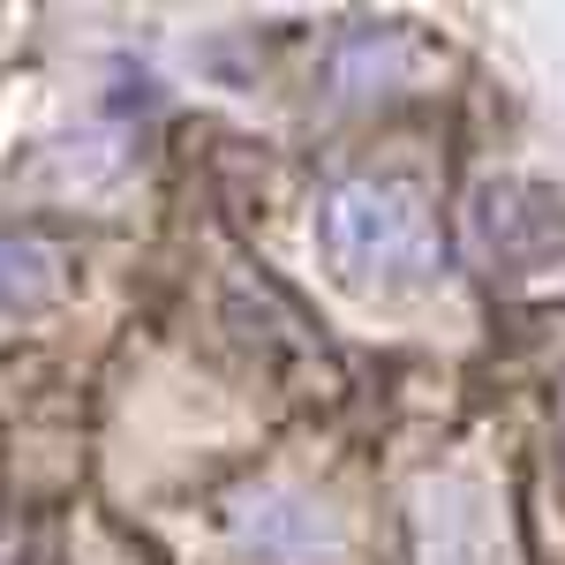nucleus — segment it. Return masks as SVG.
<instances>
[{
  "instance_id": "nucleus-2",
  "label": "nucleus",
  "mask_w": 565,
  "mask_h": 565,
  "mask_svg": "<svg viewBox=\"0 0 565 565\" xmlns=\"http://www.w3.org/2000/svg\"><path fill=\"white\" fill-rule=\"evenodd\" d=\"M218 527H226V543L242 558H257V565H340L348 558V521L324 498L295 490V482H257V490L226 498Z\"/></svg>"
},
{
  "instance_id": "nucleus-1",
  "label": "nucleus",
  "mask_w": 565,
  "mask_h": 565,
  "mask_svg": "<svg viewBox=\"0 0 565 565\" xmlns=\"http://www.w3.org/2000/svg\"><path fill=\"white\" fill-rule=\"evenodd\" d=\"M317 257L354 295H423L445 279V234L407 174H348L317 196Z\"/></svg>"
},
{
  "instance_id": "nucleus-3",
  "label": "nucleus",
  "mask_w": 565,
  "mask_h": 565,
  "mask_svg": "<svg viewBox=\"0 0 565 565\" xmlns=\"http://www.w3.org/2000/svg\"><path fill=\"white\" fill-rule=\"evenodd\" d=\"M468 226L498 271H551L565 257V196L543 181H482Z\"/></svg>"
},
{
  "instance_id": "nucleus-4",
  "label": "nucleus",
  "mask_w": 565,
  "mask_h": 565,
  "mask_svg": "<svg viewBox=\"0 0 565 565\" xmlns=\"http://www.w3.org/2000/svg\"><path fill=\"white\" fill-rule=\"evenodd\" d=\"M415 565H498V513L482 482L430 476L415 490Z\"/></svg>"
},
{
  "instance_id": "nucleus-5",
  "label": "nucleus",
  "mask_w": 565,
  "mask_h": 565,
  "mask_svg": "<svg viewBox=\"0 0 565 565\" xmlns=\"http://www.w3.org/2000/svg\"><path fill=\"white\" fill-rule=\"evenodd\" d=\"M68 287V249L45 242V234H0V309L8 317H31V309L61 302Z\"/></svg>"
},
{
  "instance_id": "nucleus-6",
  "label": "nucleus",
  "mask_w": 565,
  "mask_h": 565,
  "mask_svg": "<svg viewBox=\"0 0 565 565\" xmlns=\"http://www.w3.org/2000/svg\"><path fill=\"white\" fill-rule=\"evenodd\" d=\"M558 437H565V385H558Z\"/></svg>"
}]
</instances>
